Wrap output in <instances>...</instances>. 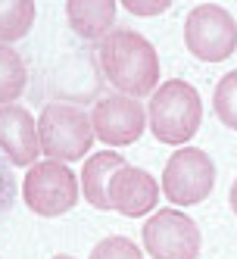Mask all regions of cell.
Here are the masks:
<instances>
[{"label": "cell", "mask_w": 237, "mask_h": 259, "mask_svg": "<svg viewBox=\"0 0 237 259\" xmlns=\"http://www.w3.org/2000/svg\"><path fill=\"white\" fill-rule=\"evenodd\" d=\"M97 60L109 84L125 97H147L159 84V57L153 44L131 28H113L97 47Z\"/></svg>", "instance_id": "cell-1"}, {"label": "cell", "mask_w": 237, "mask_h": 259, "mask_svg": "<svg viewBox=\"0 0 237 259\" xmlns=\"http://www.w3.org/2000/svg\"><path fill=\"white\" fill-rule=\"evenodd\" d=\"M203 122V103H200L197 88L172 78L159 84L150 97V132L162 144H187Z\"/></svg>", "instance_id": "cell-2"}, {"label": "cell", "mask_w": 237, "mask_h": 259, "mask_svg": "<svg viewBox=\"0 0 237 259\" xmlns=\"http://www.w3.org/2000/svg\"><path fill=\"white\" fill-rule=\"evenodd\" d=\"M38 135H41V153L53 162H75L94 144V122L75 103H47L38 116Z\"/></svg>", "instance_id": "cell-3"}, {"label": "cell", "mask_w": 237, "mask_h": 259, "mask_svg": "<svg viewBox=\"0 0 237 259\" xmlns=\"http://www.w3.org/2000/svg\"><path fill=\"white\" fill-rule=\"evenodd\" d=\"M184 44L197 60L222 63L237 47V22L234 16L218 4H200L187 13Z\"/></svg>", "instance_id": "cell-4"}, {"label": "cell", "mask_w": 237, "mask_h": 259, "mask_svg": "<svg viewBox=\"0 0 237 259\" xmlns=\"http://www.w3.org/2000/svg\"><path fill=\"white\" fill-rule=\"evenodd\" d=\"M215 188V162L209 159L206 150L184 147L175 150L162 172V194H166L175 206H194L203 203Z\"/></svg>", "instance_id": "cell-5"}, {"label": "cell", "mask_w": 237, "mask_h": 259, "mask_svg": "<svg viewBox=\"0 0 237 259\" xmlns=\"http://www.w3.org/2000/svg\"><path fill=\"white\" fill-rule=\"evenodd\" d=\"M25 206L38 215H63L78 203V178L63 162H34L22 181Z\"/></svg>", "instance_id": "cell-6"}, {"label": "cell", "mask_w": 237, "mask_h": 259, "mask_svg": "<svg viewBox=\"0 0 237 259\" xmlns=\"http://www.w3.org/2000/svg\"><path fill=\"white\" fill-rule=\"evenodd\" d=\"M144 247L153 259H197L200 228L197 222L178 209H159L144 225Z\"/></svg>", "instance_id": "cell-7"}, {"label": "cell", "mask_w": 237, "mask_h": 259, "mask_svg": "<svg viewBox=\"0 0 237 259\" xmlns=\"http://www.w3.org/2000/svg\"><path fill=\"white\" fill-rule=\"evenodd\" d=\"M90 122H94V135L109 144V147H128L144 135V125H147V116H144V106L134 97L125 94H109L103 100H97L94 113H90Z\"/></svg>", "instance_id": "cell-8"}, {"label": "cell", "mask_w": 237, "mask_h": 259, "mask_svg": "<svg viewBox=\"0 0 237 259\" xmlns=\"http://www.w3.org/2000/svg\"><path fill=\"white\" fill-rule=\"evenodd\" d=\"M0 153H4L13 165H34L41 153V135L34 116L25 106L7 103L0 106Z\"/></svg>", "instance_id": "cell-9"}, {"label": "cell", "mask_w": 237, "mask_h": 259, "mask_svg": "<svg viewBox=\"0 0 237 259\" xmlns=\"http://www.w3.org/2000/svg\"><path fill=\"white\" fill-rule=\"evenodd\" d=\"M109 209H116L122 215L128 219H137V215H147L156 200H159V184L150 172L144 169H134V165L125 162L122 169L113 175V181H109Z\"/></svg>", "instance_id": "cell-10"}, {"label": "cell", "mask_w": 237, "mask_h": 259, "mask_svg": "<svg viewBox=\"0 0 237 259\" xmlns=\"http://www.w3.org/2000/svg\"><path fill=\"white\" fill-rule=\"evenodd\" d=\"M66 19L84 41H103L116 22V0H69Z\"/></svg>", "instance_id": "cell-11"}, {"label": "cell", "mask_w": 237, "mask_h": 259, "mask_svg": "<svg viewBox=\"0 0 237 259\" xmlns=\"http://www.w3.org/2000/svg\"><path fill=\"white\" fill-rule=\"evenodd\" d=\"M125 165V159L113 150H103V153H94L87 162H84V172H81V191H84V200L97 209H109V181L113 175Z\"/></svg>", "instance_id": "cell-12"}, {"label": "cell", "mask_w": 237, "mask_h": 259, "mask_svg": "<svg viewBox=\"0 0 237 259\" xmlns=\"http://www.w3.org/2000/svg\"><path fill=\"white\" fill-rule=\"evenodd\" d=\"M25 81H28V72H25L22 57L10 44H0V106L19 100L25 91Z\"/></svg>", "instance_id": "cell-13"}, {"label": "cell", "mask_w": 237, "mask_h": 259, "mask_svg": "<svg viewBox=\"0 0 237 259\" xmlns=\"http://www.w3.org/2000/svg\"><path fill=\"white\" fill-rule=\"evenodd\" d=\"M34 13L38 10L31 0H0V44L25 38L34 22Z\"/></svg>", "instance_id": "cell-14"}, {"label": "cell", "mask_w": 237, "mask_h": 259, "mask_svg": "<svg viewBox=\"0 0 237 259\" xmlns=\"http://www.w3.org/2000/svg\"><path fill=\"white\" fill-rule=\"evenodd\" d=\"M212 106H215V116L222 119V125H228V128L237 132V69L228 72V75H222V81L215 84Z\"/></svg>", "instance_id": "cell-15"}, {"label": "cell", "mask_w": 237, "mask_h": 259, "mask_svg": "<svg viewBox=\"0 0 237 259\" xmlns=\"http://www.w3.org/2000/svg\"><path fill=\"white\" fill-rule=\"evenodd\" d=\"M90 259H144V253L128 237H103L100 244L90 250Z\"/></svg>", "instance_id": "cell-16"}, {"label": "cell", "mask_w": 237, "mask_h": 259, "mask_svg": "<svg viewBox=\"0 0 237 259\" xmlns=\"http://www.w3.org/2000/svg\"><path fill=\"white\" fill-rule=\"evenodd\" d=\"M16 203V178H13V162L0 153V222Z\"/></svg>", "instance_id": "cell-17"}, {"label": "cell", "mask_w": 237, "mask_h": 259, "mask_svg": "<svg viewBox=\"0 0 237 259\" xmlns=\"http://www.w3.org/2000/svg\"><path fill=\"white\" fill-rule=\"evenodd\" d=\"M122 7L131 16H159V13H166L172 4L169 0H125Z\"/></svg>", "instance_id": "cell-18"}, {"label": "cell", "mask_w": 237, "mask_h": 259, "mask_svg": "<svg viewBox=\"0 0 237 259\" xmlns=\"http://www.w3.org/2000/svg\"><path fill=\"white\" fill-rule=\"evenodd\" d=\"M228 200H231V209H234V215H237V178H234V184H231V194H228Z\"/></svg>", "instance_id": "cell-19"}, {"label": "cell", "mask_w": 237, "mask_h": 259, "mask_svg": "<svg viewBox=\"0 0 237 259\" xmlns=\"http://www.w3.org/2000/svg\"><path fill=\"white\" fill-rule=\"evenodd\" d=\"M53 259H75V256H53Z\"/></svg>", "instance_id": "cell-20"}]
</instances>
